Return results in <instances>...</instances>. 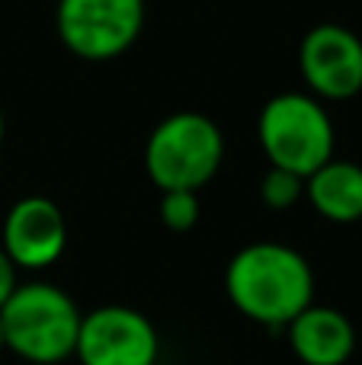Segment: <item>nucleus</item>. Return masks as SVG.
I'll return each instance as SVG.
<instances>
[{"label":"nucleus","instance_id":"f257e3e1","mask_svg":"<svg viewBox=\"0 0 362 365\" xmlns=\"http://www.w3.org/2000/svg\"><path fill=\"white\" fill-rule=\"evenodd\" d=\"M224 292L247 321L269 334H282L308 304H314V272L295 247L260 240L231 257Z\"/></svg>","mask_w":362,"mask_h":365},{"label":"nucleus","instance_id":"f03ea898","mask_svg":"<svg viewBox=\"0 0 362 365\" xmlns=\"http://www.w3.org/2000/svg\"><path fill=\"white\" fill-rule=\"evenodd\" d=\"M81 308L51 282H23L0 308L4 346L32 365H55L74 356Z\"/></svg>","mask_w":362,"mask_h":365},{"label":"nucleus","instance_id":"7ed1b4c3","mask_svg":"<svg viewBox=\"0 0 362 365\" xmlns=\"http://www.w3.org/2000/svg\"><path fill=\"white\" fill-rule=\"evenodd\" d=\"M257 135L269 167L289 170L301 180L324 167L337 145L331 115L311 93H276L267 100L257 119Z\"/></svg>","mask_w":362,"mask_h":365},{"label":"nucleus","instance_id":"20e7f679","mask_svg":"<svg viewBox=\"0 0 362 365\" xmlns=\"http://www.w3.org/2000/svg\"><path fill=\"white\" fill-rule=\"evenodd\" d=\"M224 158L222 128L202 113H173L145 145V170L160 192H199L218 173Z\"/></svg>","mask_w":362,"mask_h":365},{"label":"nucleus","instance_id":"39448f33","mask_svg":"<svg viewBox=\"0 0 362 365\" xmlns=\"http://www.w3.org/2000/svg\"><path fill=\"white\" fill-rule=\"evenodd\" d=\"M58 38L83 61H109L138 42L145 0H58Z\"/></svg>","mask_w":362,"mask_h":365},{"label":"nucleus","instance_id":"423d86ee","mask_svg":"<svg viewBox=\"0 0 362 365\" xmlns=\"http://www.w3.org/2000/svg\"><path fill=\"white\" fill-rule=\"evenodd\" d=\"M74 356L81 365H157L160 334L141 311L103 304L83 314Z\"/></svg>","mask_w":362,"mask_h":365},{"label":"nucleus","instance_id":"0eeeda50","mask_svg":"<svg viewBox=\"0 0 362 365\" xmlns=\"http://www.w3.org/2000/svg\"><path fill=\"white\" fill-rule=\"evenodd\" d=\"M299 71L311 96L353 100L362 90V38L340 23H321L299 45Z\"/></svg>","mask_w":362,"mask_h":365},{"label":"nucleus","instance_id":"6e6552de","mask_svg":"<svg viewBox=\"0 0 362 365\" xmlns=\"http://www.w3.org/2000/svg\"><path fill=\"white\" fill-rule=\"evenodd\" d=\"M4 253L16 269H48L68 247V225L61 208L45 195H26L13 202L4 218Z\"/></svg>","mask_w":362,"mask_h":365},{"label":"nucleus","instance_id":"1a4fd4ad","mask_svg":"<svg viewBox=\"0 0 362 365\" xmlns=\"http://www.w3.org/2000/svg\"><path fill=\"white\" fill-rule=\"evenodd\" d=\"M286 336L301 365H346L356 353L353 321L327 304H308L286 327Z\"/></svg>","mask_w":362,"mask_h":365},{"label":"nucleus","instance_id":"9d476101","mask_svg":"<svg viewBox=\"0 0 362 365\" xmlns=\"http://www.w3.org/2000/svg\"><path fill=\"white\" fill-rule=\"evenodd\" d=\"M305 195L321 218L333 225H353L362 218V167L331 158L305 180Z\"/></svg>","mask_w":362,"mask_h":365},{"label":"nucleus","instance_id":"9b49d317","mask_svg":"<svg viewBox=\"0 0 362 365\" xmlns=\"http://www.w3.org/2000/svg\"><path fill=\"white\" fill-rule=\"evenodd\" d=\"M301 195H305V180L301 177H295V173H289V170H279V167H269V170L263 173L260 199L267 202L269 208L286 212V208H292Z\"/></svg>","mask_w":362,"mask_h":365},{"label":"nucleus","instance_id":"f8f14e48","mask_svg":"<svg viewBox=\"0 0 362 365\" xmlns=\"http://www.w3.org/2000/svg\"><path fill=\"white\" fill-rule=\"evenodd\" d=\"M160 221L177 234L192 231L199 221V195L190 192V189H170V192H164L160 195Z\"/></svg>","mask_w":362,"mask_h":365},{"label":"nucleus","instance_id":"ddd939ff","mask_svg":"<svg viewBox=\"0 0 362 365\" xmlns=\"http://www.w3.org/2000/svg\"><path fill=\"white\" fill-rule=\"evenodd\" d=\"M16 266L10 263V257L4 253V247H0V308L6 304V298L13 295V289H16Z\"/></svg>","mask_w":362,"mask_h":365},{"label":"nucleus","instance_id":"4468645a","mask_svg":"<svg viewBox=\"0 0 362 365\" xmlns=\"http://www.w3.org/2000/svg\"><path fill=\"white\" fill-rule=\"evenodd\" d=\"M0 145H4V109H0Z\"/></svg>","mask_w":362,"mask_h":365},{"label":"nucleus","instance_id":"2eb2a0df","mask_svg":"<svg viewBox=\"0 0 362 365\" xmlns=\"http://www.w3.org/2000/svg\"><path fill=\"white\" fill-rule=\"evenodd\" d=\"M0 349H6V346H4V324H0Z\"/></svg>","mask_w":362,"mask_h":365}]
</instances>
